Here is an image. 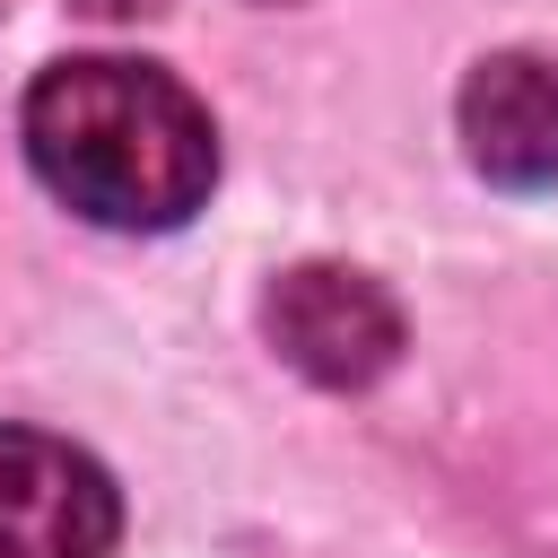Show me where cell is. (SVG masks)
I'll list each match as a JSON object with an SVG mask.
<instances>
[{"instance_id":"6da1fadb","label":"cell","mask_w":558,"mask_h":558,"mask_svg":"<svg viewBox=\"0 0 558 558\" xmlns=\"http://www.w3.org/2000/svg\"><path fill=\"white\" fill-rule=\"evenodd\" d=\"M17 131H26V166L44 174V192L78 209L87 227L166 235L218 183L209 105L157 61H122V52L52 61L26 87Z\"/></svg>"},{"instance_id":"7a4b0ae2","label":"cell","mask_w":558,"mask_h":558,"mask_svg":"<svg viewBox=\"0 0 558 558\" xmlns=\"http://www.w3.org/2000/svg\"><path fill=\"white\" fill-rule=\"evenodd\" d=\"M262 331L270 349L305 375V384H331V392H357L375 375H392L401 357V305L384 279L349 270V262H296L270 279L262 296Z\"/></svg>"},{"instance_id":"3957f363","label":"cell","mask_w":558,"mask_h":558,"mask_svg":"<svg viewBox=\"0 0 558 558\" xmlns=\"http://www.w3.org/2000/svg\"><path fill=\"white\" fill-rule=\"evenodd\" d=\"M122 541V488L96 453L44 427H0V558H105Z\"/></svg>"},{"instance_id":"277c9868","label":"cell","mask_w":558,"mask_h":558,"mask_svg":"<svg viewBox=\"0 0 558 558\" xmlns=\"http://www.w3.org/2000/svg\"><path fill=\"white\" fill-rule=\"evenodd\" d=\"M462 157L497 192H558V61L549 52H488L462 78Z\"/></svg>"},{"instance_id":"5b68a950","label":"cell","mask_w":558,"mask_h":558,"mask_svg":"<svg viewBox=\"0 0 558 558\" xmlns=\"http://www.w3.org/2000/svg\"><path fill=\"white\" fill-rule=\"evenodd\" d=\"M78 9H96V17H148L157 0H78Z\"/></svg>"}]
</instances>
